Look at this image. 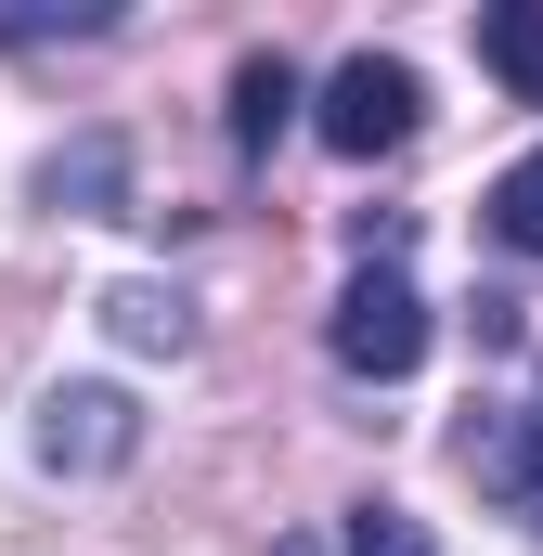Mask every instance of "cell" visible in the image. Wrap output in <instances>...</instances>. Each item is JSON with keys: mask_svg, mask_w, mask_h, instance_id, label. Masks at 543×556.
I'll return each mask as SVG.
<instances>
[{"mask_svg": "<svg viewBox=\"0 0 543 556\" xmlns=\"http://www.w3.org/2000/svg\"><path fill=\"white\" fill-rule=\"evenodd\" d=\"M414 117H427V91H414L402 52H350V65L324 78V117H311V130L337 142L350 168H376V155H402V142H414Z\"/></svg>", "mask_w": 543, "mask_h": 556, "instance_id": "6da1fadb", "label": "cell"}, {"mask_svg": "<svg viewBox=\"0 0 543 556\" xmlns=\"http://www.w3.org/2000/svg\"><path fill=\"white\" fill-rule=\"evenodd\" d=\"M324 337H337V363H350V376H376V389H389V376L427 363V298H414L389 260H363V273L337 285V324H324Z\"/></svg>", "mask_w": 543, "mask_h": 556, "instance_id": "7a4b0ae2", "label": "cell"}, {"mask_svg": "<svg viewBox=\"0 0 543 556\" xmlns=\"http://www.w3.org/2000/svg\"><path fill=\"white\" fill-rule=\"evenodd\" d=\"M130 440H142V415L117 389H52L39 402V466L52 479H104V466H130Z\"/></svg>", "mask_w": 543, "mask_h": 556, "instance_id": "3957f363", "label": "cell"}, {"mask_svg": "<svg viewBox=\"0 0 543 556\" xmlns=\"http://www.w3.org/2000/svg\"><path fill=\"white\" fill-rule=\"evenodd\" d=\"M479 65H492L518 104H543V0H492V13H479Z\"/></svg>", "mask_w": 543, "mask_h": 556, "instance_id": "277c9868", "label": "cell"}, {"mask_svg": "<svg viewBox=\"0 0 543 556\" xmlns=\"http://www.w3.org/2000/svg\"><path fill=\"white\" fill-rule=\"evenodd\" d=\"M466 466H479V479L543 531V427H466Z\"/></svg>", "mask_w": 543, "mask_h": 556, "instance_id": "5b68a950", "label": "cell"}, {"mask_svg": "<svg viewBox=\"0 0 543 556\" xmlns=\"http://www.w3.org/2000/svg\"><path fill=\"white\" fill-rule=\"evenodd\" d=\"M285 117H298V65H285V52H247V65H233V142H247V155H272V142H285Z\"/></svg>", "mask_w": 543, "mask_h": 556, "instance_id": "8992f818", "label": "cell"}, {"mask_svg": "<svg viewBox=\"0 0 543 556\" xmlns=\"http://www.w3.org/2000/svg\"><path fill=\"white\" fill-rule=\"evenodd\" d=\"M39 194H52V207H117V194H130V142H117V130L65 142V155L39 168Z\"/></svg>", "mask_w": 543, "mask_h": 556, "instance_id": "52a82bcc", "label": "cell"}, {"mask_svg": "<svg viewBox=\"0 0 543 556\" xmlns=\"http://www.w3.org/2000/svg\"><path fill=\"white\" fill-rule=\"evenodd\" d=\"M104 324H117L130 350H194V298H181V285H117Z\"/></svg>", "mask_w": 543, "mask_h": 556, "instance_id": "ba28073f", "label": "cell"}, {"mask_svg": "<svg viewBox=\"0 0 543 556\" xmlns=\"http://www.w3.org/2000/svg\"><path fill=\"white\" fill-rule=\"evenodd\" d=\"M492 233H505L518 260H543V142L505 168V181H492Z\"/></svg>", "mask_w": 543, "mask_h": 556, "instance_id": "9c48e42d", "label": "cell"}, {"mask_svg": "<svg viewBox=\"0 0 543 556\" xmlns=\"http://www.w3.org/2000/svg\"><path fill=\"white\" fill-rule=\"evenodd\" d=\"M350 556H440L414 505H350Z\"/></svg>", "mask_w": 543, "mask_h": 556, "instance_id": "30bf717a", "label": "cell"}, {"mask_svg": "<svg viewBox=\"0 0 543 556\" xmlns=\"http://www.w3.org/2000/svg\"><path fill=\"white\" fill-rule=\"evenodd\" d=\"M272 556H311V544H272Z\"/></svg>", "mask_w": 543, "mask_h": 556, "instance_id": "8fae6325", "label": "cell"}]
</instances>
